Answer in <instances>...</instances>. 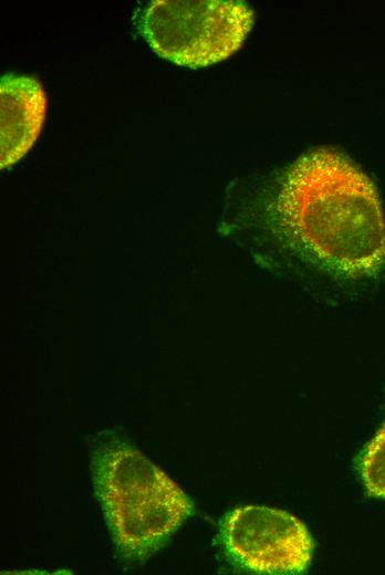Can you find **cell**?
<instances>
[{"label": "cell", "mask_w": 385, "mask_h": 575, "mask_svg": "<svg viewBox=\"0 0 385 575\" xmlns=\"http://www.w3.org/2000/svg\"><path fill=\"white\" fill-rule=\"evenodd\" d=\"M92 479L116 550L129 562L156 553L192 512L176 482L115 435L96 441Z\"/></svg>", "instance_id": "2"}, {"label": "cell", "mask_w": 385, "mask_h": 575, "mask_svg": "<svg viewBox=\"0 0 385 575\" xmlns=\"http://www.w3.org/2000/svg\"><path fill=\"white\" fill-rule=\"evenodd\" d=\"M358 469L368 494L385 499V421L363 449Z\"/></svg>", "instance_id": "6"}, {"label": "cell", "mask_w": 385, "mask_h": 575, "mask_svg": "<svg viewBox=\"0 0 385 575\" xmlns=\"http://www.w3.org/2000/svg\"><path fill=\"white\" fill-rule=\"evenodd\" d=\"M254 20L242 1L154 0L139 18V30L160 58L187 67H204L240 49Z\"/></svg>", "instance_id": "3"}, {"label": "cell", "mask_w": 385, "mask_h": 575, "mask_svg": "<svg viewBox=\"0 0 385 575\" xmlns=\"http://www.w3.org/2000/svg\"><path fill=\"white\" fill-rule=\"evenodd\" d=\"M244 227L263 261L298 278L356 283L385 268L377 189L333 149L309 151L267 181Z\"/></svg>", "instance_id": "1"}, {"label": "cell", "mask_w": 385, "mask_h": 575, "mask_svg": "<svg viewBox=\"0 0 385 575\" xmlns=\"http://www.w3.org/2000/svg\"><path fill=\"white\" fill-rule=\"evenodd\" d=\"M221 539L233 563L257 574H299L312 558L306 526L294 515L268 506L230 511L221 524Z\"/></svg>", "instance_id": "4"}, {"label": "cell", "mask_w": 385, "mask_h": 575, "mask_svg": "<svg viewBox=\"0 0 385 575\" xmlns=\"http://www.w3.org/2000/svg\"><path fill=\"white\" fill-rule=\"evenodd\" d=\"M45 112V92L37 79L19 74L1 76V169L17 164L30 150L41 132Z\"/></svg>", "instance_id": "5"}]
</instances>
